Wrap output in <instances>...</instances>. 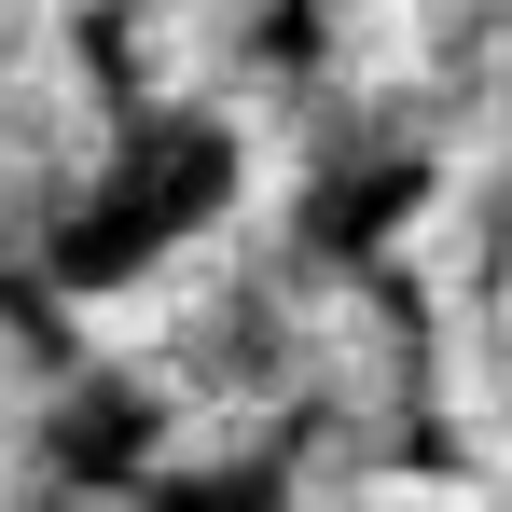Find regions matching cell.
Listing matches in <instances>:
<instances>
[{"mask_svg":"<svg viewBox=\"0 0 512 512\" xmlns=\"http://www.w3.org/2000/svg\"><path fill=\"white\" fill-rule=\"evenodd\" d=\"M56 512H153V485H70Z\"/></svg>","mask_w":512,"mask_h":512,"instance_id":"2","label":"cell"},{"mask_svg":"<svg viewBox=\"0 0 512 512\" xmlns=\"http://www.w3.org/2000/svg\"><path fill=\"white\" fill-rule=\"evenodd\" d=\"M305 443V388L263 360V374H222V388H194L153 416V457H139V485L167 471V485H222V471H277Z\"/></svg>","mask_w":512,"mask_h":512,"instance_id":"1","label":"cell"}]
</instances>
